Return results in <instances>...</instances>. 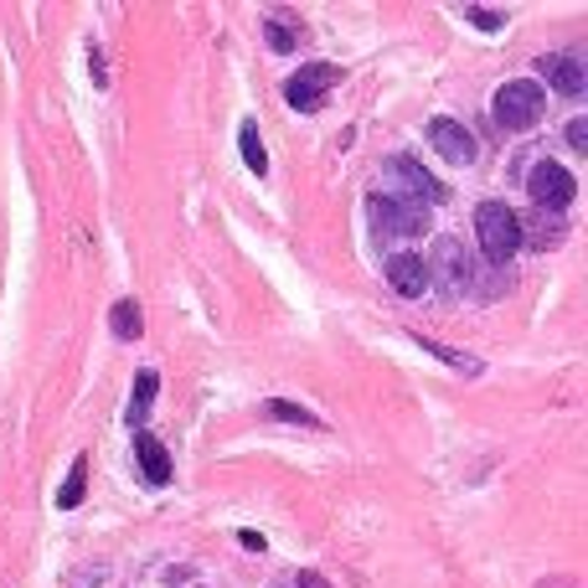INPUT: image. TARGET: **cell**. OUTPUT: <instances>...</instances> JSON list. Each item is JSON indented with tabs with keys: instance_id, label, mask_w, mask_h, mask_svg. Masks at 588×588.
<instances>
[{
	"instance_id": "cell-9",
	"label": "cell",
	"mask_w": 588,
	"mask_h": 588,
	"mask_svg": "<svg viewBox=\"0 0 588 588\" xmlns=\"http://www.w3.org/2000/svg\"><path fill=\"white\" fill-rule=\"evenodd\" d=\"M388 284L403 294V299H418V294L433 284V274H429V264H424L418 254H392L388 258Z\"/></svg>"
},
{
	"instance_id": "cell-11",
	"label": "cell",
	"mask_w": 588,
	"mask_h": 588,
	"mask_svg": "<svg viewBox=\"0 0 588 588\" xmlns=\"http://www.w3.org/2000/svg\"><path fill=\"white\" fill-rule=\"evenodd\" d=\"M135 454H139V470H145L150 486H166L171 480V454H166V444H160L156 433H135Z\"/></svg>"
},
{
	"instance_id": "cell-7",
	"label": "cell",
	"mask_w": 588,
	"mask_h": 588,
	"mask_svg": "<svg viewBox=\"0 0 588 588\" xmlns=\"http://www.w3.org/2000/svg\"><path fill=\"white\" fill-rule=\"evenodd\" d=\"M388 181H403V192L392 196V201H408V207H424V201H444V186H439V181H433L413 156L388 160Z\"/></svg>"
},
{
	"instance_id": "cell-15",
	"label": "cell",
	"mask_w": 588,
	"mask_h": 588,
	"mask_svg": "<svg viewBox=\"0 0 588 588\" xmlns=\"http://www.w3.org/2000/svg\"><path fill=\"white\" fill-rule=\"evenodd\" d=\"M413 341H418V346H424V352H433V356H439V362H450V367H460V372H480V362H475V356L454 352V346H439V341H433V335H413Z\"/></svg>"
},
{
	"instance_id": "cell-18",
	"label": "cell",
	"mask_w": 588,
	"mask_h": 588,
	"mask_svg": "<svg viewBox=\"0 0 588 588\" xmlns=\"http://www.w3.org/2000/svg\"><path fill=\"white\" fill-rule=\"evenodd\" d=\"M264 37H269V47H274V52H294V41H299V32H294L290 21H264Z\"/></svg>"
},
{
	"instance_id": "cell-14",
	"label": "cell",
	"mask_w": 588,
	"mask_h": 588,
	"mask_svg": "<svg viewBox=\"0 0 588 588\" xmlns=\"http://www.w3.org/2000/svg\"><path fill=\"white\" fill-rule=\"evenodd\" d=\"M156 388H160L156 372H139V377H135V397H130V424H145V413H150V403H156Z\"/></svg>"
},
{
	"instance_id": "cell-17",
	"label": "cell",
	"mask_w": 588,
	"mask_h": 588,
	"mask_svg": "<svg viewBox=\"0 0 588 588\" xmlns=\"http://www.w3.org/2000/svg\"><path fill=\"white\" fill-rule=\"evenodd\" d=\"M83 480H88V460H73V475H68V486L58 490V506L62 511L83 506Z\"/></svg>"
},
{
	"instance_id": "cell-5",
	"label": "cell",
	"mask_w": 588,
	"mask_h": 588,
	"mask_svg": "<svg viewBox=\"0 0 588 588\" xmlns=\"http://www.w3.org/2000/svg\"><path fill=\"white\" fill-rule=\"evenodd\" d=\"M335 83H341V68H331V62H310V68H299V73L284 83V98H290V109H299V114H315Z\"/></svg>"
},
{
	"instance_id": "cell-6",
	"label": "cell",
	"mask_w": 588,
	"mask_h": 588,
	"mask_svg": "<svg viewBox=\"0 0 588 588\" xmlns=\"http://www.w3.org/2000/svg\"><path fill=\"white\" fill-rule=\"evenodd\" d=\"M433 269L444 274V294H454V299H460V294H480V279H475L480 269H475L470 254H465L454 237H444V243H439V258L429 264V274H433Z\"/></svg>"
},
{
	"instance_id": "cell-20",
	"label": "cell",
	"mask_w": 588,
	"mask_h": 588,
	"mask_svg": "<svg viewBox=\"0 0 588 588\" xmlns=\"http://www.w3.org/2000/svg\"><path fill=\"white\" fill-rule=\"evenodd\" d=\"M465 16H470L480 32H501V26H506V16H495V11H486V5H465Z\"/></svg>"
},
{
	"instance_id": "cell-2",
	"label": "cell",
	"mask_w": 588,
	"mask_h": 588,
	"mask_svg": "<svg viewBox=\"0 0 588 588\" xmlns=\"http://www.w3.org/2000/svg\"><path fill=\"white\" fill-rule=\"evenodd\" d=\"M475 233H480V254H486L490 264H506V258L522 248V217L511 212L506 201H480Z\"/></svg>"
},
{
	"instance_id": "cell-1",
	"label": "cell",
	"mask_w": 588,
	"mask_h": 588,
	"mask_svg": "<svg viewBox=\"0 0 588 588\" xmlns=\"http://www.w3.org/2000/svg\"><path fill=\"white\" fill-rule=\"evenodd\" d=\"M542 109H548V98H542V83L511 78L506 88L495 94V103H490V119H495V130H506V135H522V130H531V124L542 119Z\"/></svg>"
},
{
	"instance_id": "cell-10",
	"label": "cell",
	"mask_w": 588,
	"mask_h": 588,
	"mask_svg": "<svg viewBox=\"0 0 588 588\" xmlns=\"http://www.w3.org/2000/svg\"><path fill=\"white\" fill-rule=\"evenodd\" d=\"M537 68H542V78H548L552 88H558V94L578 98V94L588 88V68H584L578 58H573V52H552V58H542Z\"/></svg>"
},
{
	"instance_id": "cell-19",
	"label": "cell",
	"mask_w": 588,
	"mask_h": 588,
	"mask_svg": "<svg viewBox=\"0 0 588 588\" xmlns=\"http://www.w3.org/2000/svg\"><path fill=\"white\" fill-rule=\"evenodd\" d=\"M269 413H274V418H284V424H299V429H320V418H315V413H305V408H294V403H269Z\"/></svg>"
},
{
	"instance_id": "cell-12",
	"label": "cell",
	"mask_w": 588,
	"mask_h": 588,
	"mask_svg": "<svg viewBox=\"0 0 588 588\" xmlns=\"http://www.w3.org/2000/svg\"><path fill=\"white\" fill-rule=\"evenodd\" d=\"M237 145H243V160H248V171H254V176H264V171H269V156H264V139H258V124H254V119H243V124H237Z\"/></svg>"
},
{
	"instance_id": "cell-3",
	"label": "cell",
	"mask_w": 588,
	"mask_h": 588,
	"mask_svg": "<svg viewBox=\"0 0 588 588\" xmlns=\"http://www.w3.org/2000/svg\"><path fill=\"white\" fill-rule=\"evenodd\" d=\"M367 212H372V228H377V237H382V243H403V237L429 233V217H424V207L392 201V196H382V192H372Z\"/></svg>"
},
{
	"instance_id": "cell-4",
	"label": "cell",
	"mask_w": 588,
	"mask_h": 588,
	"mask_svg": "<svg viewBox=\"0 0 588 588\" xmlns=\"http://www.w3.org/2000/svg\"><path fill=\"white\" fill-rule=\"evenodd\" d=\"M527 192H531V201H537V212H563L573 201V192H578V181H573L558 160H537L527 171Z\"/></svg>"
},
{
	"instance_id": "cell-21",
	"label": "cell",
	"mask_w": 588,
	"mask_h": 588,
	"mask_svg": "<svg viewBox=\"0 0 588 588\" xmlns=\"http://www.w3.org/2000/svg\"><path fill=\"white\" fill-rule=\"evenodd\" d=\"M568 145L588 156V119H573V124H568Z\"/></svg>"
},
{
	"instance_id": "cell-16",
	"label": "cell",
	"mask_w": 588,
	"mask_h": 588,
	"mask_svg": "<svg viewBox=\"0 0 588 588\" xmlns=\"http://www.w3.org/2000/svg\"><path fill=\"white\" fill-rule=\"evenodd\" d=\"M139 331H145L139 305H135V299H119V305H114V335H119V341H135Z\"/></svg>"
},
{
	"instance_id": "cell-13",
	"label": "cell",
	"mask_w": 588,
	"mask_h": 588,
	"mask_svg": "<svg viewBox=\"0 0 588 588\" xmlns=\"http://www.w3.org/2000/svg\"><path fill=\"white\" fill-rule=\"evenodd\" d=\"M522 243H531V248H558V243H563V222H558V212L531 217V233H522Z\"/></svg>"
},
{
	"instance_id": "cell-8",
	"label": "cell",
	"mask_w": 588,
	"mask_h": 588,
	"mask_svg": "<svg viewBox=\"0 0 588 588\" xmlns=\"http://www.w3.org/2000/svg\"><path fill=\"white\" fill-rule=\"evenodd\" d=\"M429 145L444 160H454V166H470V160H475V135L465 130V124H454V119H433V124H429Z\"/></svg>"
},
{
	"instance_id": "cell-22",
	"label": "cell",
	"mask_w": 588,
	"mask_h": 588,
	"mask_svg": "<svg viewBox=\"0 0 588 588\" xmlns=\"http://www.w3.org/2000/svg\"><path fill=\"white\" fill-rule=\"evenodd\" d=\"M299 588H326V584H320L315 573H299Z\"/></svg>"
}]
</instances>
